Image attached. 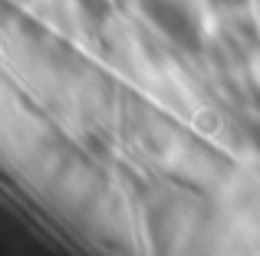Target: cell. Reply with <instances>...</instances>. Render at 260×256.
<instances>
[{"mask_svg": "<svg viewBox=\"0 0 260 256\" xmlns=\"http://www.w3.org/2000/svg\"><path fill=\"white\" fill-rule=\"evenodd\" d=\"M142 13L148 17V23L158 33H165L172 43H178L181 50L198 53L204 46V33H201V17L188 0H139Z\"/></svg>", "mask_w": 260, "mask_h": 256, "instance_id": "1", "label": "cell"}, {"mask_svg": "<svg viewBox=\"0 0 260 256\" xmlns=\"http://www.w3.org/2000/svg\"><path fill=\"white\" fill-rule=\"evenodd\" d=\"M217 39L228 50V56L234 63H250L254 56H260V26L254 17H247V10L241 13H228L221 20Z\"/></svg>", "mask_w": 260, "mask_h": 256, "instance_id": "2", "label": "cell"}, {"mask_svg": "<svg viewBox=\"0 0 260 256\" xmlns=\"http://www.w3.org/2000/svg\"><path fill=\"white\" fill-rule=\"evenodd\" d=\"M247 4L250 0H208V7L214 13H221V17H228V13H241V10H247Z\"/></svg>", "mask_w": 260, "mask_h": 256, "instance_id": "3", "label": "cell"}, {"mask_svg": "<svg viewBox=\"0 0 260 256\" xmlns=\"http://www.w3.org/2000/svg\"><path fill=\"white\" fill-rule=\"evenodd\" d=\"M89 20H106V0H79Z\"/></svg>", "mask_w": 260, "mask_h": 256, "instance_id": "4", "label": "cell"}, {"mask_svg": "<svg viewBox=\"0 0 260 256\" xmlns=\"http://www.w3.org/2000/svg\"><path fill=\"white\" fill-rule=\"evenodd\" d=\"M247 138H250L254 148H260V118H254V122L247 125Z\"/></svg>", "mask_w": 260, "mask_h": 256, "instance_id": "5", "label": "cell"}]
</instances>
